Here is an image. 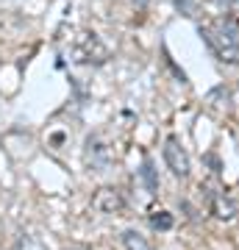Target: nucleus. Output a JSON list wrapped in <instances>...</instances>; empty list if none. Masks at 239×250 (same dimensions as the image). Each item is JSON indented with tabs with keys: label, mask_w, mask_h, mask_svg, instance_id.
<instances>
[{
	"label": "nucleus",
	"mask_w": 239,
	"mask_h": 250,
	"mask_svg": "<svg viewBox=\"0 0 239 250\" xmlns=\"http://www.w3.org/2000/svg\"><path fill=\"white\" fill-rule=\"evenodd\" d=\"M197 31L203 36V42L209 45V50H212L220 62H228V64L239 62V28L231 17L217 20L212 28L200 25Z\"/></svg>",
	"instance_id": "obj_1"
},
{
	"label": "nucleus",
	"mask_w": 239,
	"mask_h": 250,
	"mask_svg": "<svg viewBox=\"0 0 239 250\" xmlns=\"http://www.w3.org/2000/svg\"><path fill=\"white\" fill-rule=\"evenodd\" d=\"M164 164L170 167V172L175 178H186L189 175V156H186V150L181 147V142L175 136L164 139Z\"/></svg>",
	"instance_id": "obj_2"
},
{
	"label": "nucleus",
	"mask_w": 239,
	"mask_h": 250,
	"mask_svg": "<svg viewBox=\"0 0 239 250\" xmlns=\"http://www.w3.org/2000/svg\"><path fill=\"white\" fill-rule=\"evenodd\" d=\"M72 56H75V62L78 64H100L106 62V47L100 45V39L95 34H84L81 36V42L75 45V50H72Z\"/></svg>",
	"instance_id": "obj_3"
},
{
	"label": "nucleus",
	"mask_w": 239,
	"mask_h": 250,
	"mask_svg": "<svg viewBox=\"0 0 239 250\" xmlns=\"http://www.w3.org/2000/svg\"><path fill=\"white\" fill-rule=\"evenodd\" d=\"M87 164L92 170H106L109 167V147L100 142L98 136L87 139Z\"/></svg>",
	"instance_id": "obj_4"
},
{
	"label": "nucleus",
	"mask_w": 239,
	"mask_h": 250,
	"mask_svg": "<svg viewBox=\"0 0 239 250\" xmlns=\"http://www.w3.org/2000/svg\"><path fill=\"white\" fill-rule=\"evenodd\" d=\"M95 208L106 211V214L120 211V208H123V197H120L117 189H100L98 195H95Z\"/></svg>",
	"instance_id": "obj_5"
},
{
	"label": "nucleus",
	"mask_w": 239,
	"mask_h": 250,
	"mask_svg": "<svg viewBox=\"0 0 239 250\" xmlns=\"http://www.w3.org/2000/svg\"><path fill=\"white\" fill-rule=\"evenodd\" d=\"M142 184H145V189L151 192V195H156L159 192V170H156V164H153V159H145L142 161Z\"/></svg>",
	"instance_id": "obj_6"
},
{
	"label": "nucleus",
	"mask_w": 239,
	"mask_h": 250,
	"mask_svg": "<svg viewBox=\"0 0 239 250\" xmlns=\"http://www.w3.org/2000/svg\"><path fill=\"white\" fill-rule=\"evenodd\" d=\"M212 211L220 217V220H231L234 211H237V206L225 197V192H217V195H212Z\"/></svg>",
	"instance_id": "obj_7"
},
{
	"label": "nucleus",
	"mask_w": 239,
	"mask_h": 250,
	"mask_svg": "<svg viewBox=\"0 0 239 250\" xmlns=\"http://www.w3.org/2000/svg\"><path fill=\"white\" fill-rule=\"evenodd\" d=\"M123 245H125V250H151L148 239H145L139 231H133V228L123 231Z\"/></svg>",
	"instance_id": "obj_8"
},
{
	"label": "nucleus",
	"mask_w": 239,
	"mask_h": 250,
	"mask_svg": "<svg viewBox=\"0 0 239 250\" xmlns=\"http://www.w3.org/2000/svg\"><path fill=\"white\" fill-rule=\"evenodd\" d=\"M173 223H175V220H173L170 211H153V214H151V228H153V231H170Z\"/></svg>",
	"instance_id": "obj_9"
},
{
	"label": "nucleus",
	"mask_w": 239,
	"mask_h": 250,
	"mask_svg": "<svg viewBox=\"0 0 239 250\" xmlns=\"http://www.w3.org/2000/svg\"><path fill=\"white\" fill-rule=\"evenodd\" d=\"M173 6H175L181 14H186V17L195 14V0H173Z\"/></svg>",
	"instance_id": "obj_10"
},
{
	"label": "nucleus",
	"mask_w": 239,
	"mask_h": 250,
	"mask_svg": "<svg viewBox=\"0 0 239 250\" xmlns=\"http://www.w3.org/2000/svg\"><path fill=\"white\" fill-rule=\"evenodd\" d=\"M164 59H167V67H170V70H173V72H175V78L181 81V83H186V72L181 70V67H178L175 62H173V56L167 53V47H164Z\"/></svg>",
	"instance_id": "obj_11"
},
{
	"label": "nucleus",
	"mask_w": 239,
	"mask_h": 250,
	"mask_svg": "<svg viewBox=\"0 0 239 250\" xmlns=\"http://www.w3.org/2000/svg\"><path fill=\"white\" fill-rule=\"evenodd\" d=\"M145 3H148V0H139V6H145Z\"/></svg>",
	"instance_id": "obj_12"
}]
</instances>
